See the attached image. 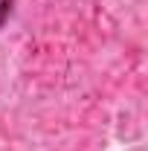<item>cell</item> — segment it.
<instances>
[{
    "mask_svg": "<svg viewBox=\"0 0 148 151\" xmlns=\"http://www.w3.org/2000/svg\"><path fill=\"white\" fill-rule=\"evenodd\" d=\"M12 3H15V0H0V26L6 23V18H9V12H12Z\"/></svg>",
    "mask_w": 148,
    "mask_h": 151,
    "instance_id": "6da1fadb",
    "label": "cell"
}]
</instances>
